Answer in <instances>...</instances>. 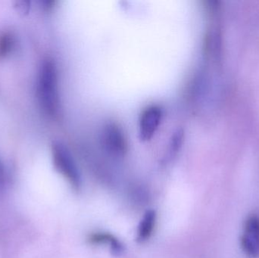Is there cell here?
Masks as SVG:
<instances>
[{"label":"cell","instance_id":"cell-5","mask_svg":"<svg viewBox=\"0 0 259 258\" xmlns=\"http://www.w3.org/2000/svg\"><path fill=\"white\" fill-rule=\"evenodd\" d=\"M157 219L158 215L154 209H149L145 212L137 227V241L139 243H145L152 237L156 227Z\"/></svg>","mask_w":259,"mask_h":258},{"label":"cell","instance_id":"cell-3","mask_svg":"<svg viewBox=\"0 0 259 258\" xmlns=\"http://www.w3.org/2000/svg\"><path fill=\"white\" fill-rule=\"evenodd\" d=\"M241 246L243 252L249 258L259 257V215H249L245 221Z\"/></svg>","mask_w":259,"mask_h":258},{"label":"cell","instance_id":"cell-4","mask_svg":"<svg viewBox=\"0 0 259 258\" xmlns=\"http://www.w3.org/2000/svg\"><path fill=\"white\" fill-rule=\"evenodd\" d=\"M88 242L91 245H103L109 248L112 254L121 255L124 252V245L113 234L106 232H96L88 237Z\"/></svg>","mask_w":259,"mask_h":258},{"label":"cell","instance_id":"cell-9","mask_svg":"<svg viewBox=\"0 0 259 258\" xmlns=\"http://www.w3.org/2000/svg\"><path fill=\"white\" fill-rule=\"evenodd\" d=\"M5 182H6V175H5L4 168L0 161V192L4 189Z\"/></svg>","mask_w":259,"mask_h":258},{"label":"cell","instance_id":"cell-7","mask_svg":"<svg viewBox=\"0 0 259 258\" xmlns=\"http://www.w3.org/2000/svg\"><path fill=\"white\" fill-rule=\"evenodd\" d=\"M15 39L12 33L8 31L0 33V59L7 57L13 49Z\"/></svg>","mask_w":259,"mask_h":258},{"label":"cell","instance_id":"cell-1","mask_svg":"<svg viewBox=\"0 0 259 258\" xmlns=\"http://www.w3.org/2000/svg\"><path fill=\"white\" fill-rule=\"evenodd\" d=\"M57 77L56 67L51 61L42 63L38 80L37 94L39 104L44 112L54 115L57 110Z\"/></svg>","mask_w":259,"mask_h":258},{"label":"cell","instance_id":"cell-2","mask_svg":"<svg viewBox=\"0 0 259 258\" xmlns=\"http://www.w3.org/2000/svg\"><path fill=\"white\" fill-rule=\"evenodd\" d=\"M52 153L53 165L56 171L68 182L74 190H80L82 183L80 171L66 147L60 142H53Z\"/></svg>","mask_w":259,"mask_h":258},{"label":"cell","instance_id":"cell-8","mask_svg":"<svg viewBox=\"0 0 259 258\" xmlns=\"http://www.w3.org/2000/svg\"><path fill=\"white\" fill-rule=\"evenodd\" d=\"M15 8L18 13L23 15H27L30 9V2L24 1V0L16 1L15 3Z\"/></svg>","mask_w":259,"mask_h":258},{"label":"cell","instance_id":"cell-6","mask_svg":"<svg viewBox=\"0 0 259 258\" xmlns=\"http://www.w3.org/2000/svg\"><path fill=\"white\" fill-rule=\"evenodd\" d=\"M161 119V112L158 109H149L145 112L141 121V134L143 138H149L155 132Z\"/></svg>","mask_w":259,"mask_h":258}]
</instances>
